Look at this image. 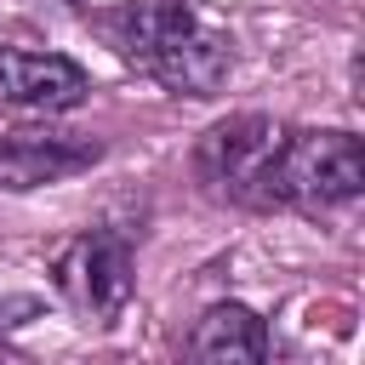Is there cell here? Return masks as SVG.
Wrapping results in <instances>:
<instances>
[{"instance_id":"cell-1","label":"cell","mask_w":365,"mask_h":365,"mask_svg":"<svg viewBox=\"0 0 365 365\" xmlns=\"http://www.w3.org/2000/svg\"><path fill=\"white\" fill-rule=\"evenodd\" d=\"M91 23L125 68L148 74L171 97H217L234 68V40L188 0H120Z\"/></svg>"},{"instance_id":"cell-2","label":"cell","mask_w":365,"mask_h":365,"mask_svg":"<svg viewBox=\"0 0 365 365\" xmlns=\"http://www.w3.org/2000/svg\"><path fill=\"white\" fill-rule=\"evenodd\" d=\"M279 143H285V125L268 120V114L217 120L194 148V177L205 182L211 200H228V205H245V211H274Z\"/></svg>"},{"instance_id":"cell-3","label":"cell","mask_w":365,"mask_h":365,"mask_svg":"<svg viewBox=\"0 0 365 365\" xmlns=\"http://www.w3.org/2000/svg\"><path fill=\"white\" fill-rule=\"evenodd\" d=\"M365 188V148L354 131H291L274 165V205L291 211H336Z\"/></svg>"},{"instance_id":"cell-4","label":"cell","mask_w":365,"mask_h":365,"mask_svg":"<svg viewBox=\"0 0 365 365\" xmlns=\"http://www.w3.org/2000/svg\"><path fill=\"white\" fill-rule=\"evenodd\" d=\"M57 291L97 325H108L125 302H131V240L120 228H86L80 240H68L51 262Z\"/></svg>"},{"instance_id":"cell-5","label":"cell","mask_w":365,"mask_h":365,"mask_svg":"<svg viewBox=\"0 0 365 365\" xmlns=\"http://www.w3.org/2000/svg\"><path fill=\"white\" fill-rule=\"evenodd\" d=\"M97 160H103V143L80 137V131H0V188L6 194L80 177Z\"/></svg>"},{"instance_id":"cell-6","label":"cell","mask_w":365,"mask_h":365,"mask_svg":"<svg viewBox=\"0 0 365 365\" xmlns=\"http://www.w3.org/2000/svg\"><path fill=\"white\" fill-rule=\"evenodd\" d=\"M91 91V74L63 57V51H29V46H11L0 40V108H74L86 103Z\"/></svg>"},{"instance_id":"cell-7","label":"cell","mask_w":365,"mask_h":365,"mask_svg":"<svg viewBox=\"0 0 365 365\" xmlns=\"http://www.w3.org/2000/svg\"><path fill=\"white\" fill-rule=\"evenodd\" d=\"M268 348H274V336H268L262 314L245 302H217L188 331V359H200V365H262Z\"/></svg>"}]
</instances>
